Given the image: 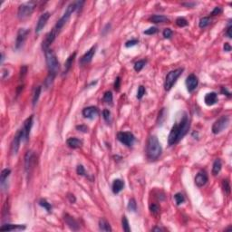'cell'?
Masks as SVG:
<instances>
[{
  "label": "cell",
  "instance_id": "6da1fadb",
  "mask_svg": "<svg viewBox=\"0 0 232 232\" xmlns=\"http://www.w3.org/2000/svg\"><path fill=\"white\" fill-rule=\"evenodd\" d=\"M190 119L186 113L182 116V118L180 119V121L177 123H175L169 134L168 137V144L170 146L177 144L180 140H182L189 132L190 130Z\"/></svg>",
  "mask_w": 232,
  "mask_h": 232
},
{
  "label": "cell",
  "instance_id": "7a4b0ae2",
  "mask_svg": "<svg viewBox=\"0 0 232 232\" xmlns=\"http://www.w3.org/2000/svg\"><path fill=\"white\" fill-rule=\"evenodd\" d=\"M162 152V145L156 136H150L148 139L147 148H146V154L147 158L150 161L157 160Z\"/></svg>",
  "mask_w": 232,
  "mask_h": 232
},
{
  "label": "cell",
  "instance_id": "3957f363",
  "mask_svg": "<svg viewBox=\"0 0 232 232\" xmlns=\"http://www.w3.org/2000/svg\"><path fill=\"white\" fill-rule=\"evenodd\" d=\"M44 52L46 64H47L49 73L56 75L60 69V64H59V62L57 60V57H56L55 52L51 49H46L45 51H44Z\"/></svg>",
  "mask_w": 232,
  "mask_h": 232
},
{
  "label": "cell",
  "instance_id": "277c9868",
  "mask_svg": "<svg viewBox=\"0 0 232 232\" xmlns=\"http://www.w3.org/2000/svg\"><path fill=\"white\" fill-rule=\"evenodd\" d=\"M75 10H76V2L71 3V4L67 7V8H66V10H65V12L64 13L63 16L56 22V25H55L54 28H53V29L57 33V35L61 32V30L63 29V27L65 25V24H66V23L68 22V20L70 19L71 15H72Z\"/></svg>",
  "mask_w": 232,
  "mask_h": 232
},
{
  "label": "cell",
  "instance_id": "5b68a950",
  "mask_svg": "<svg viewBox=\"0 0 232 232\" xmlns=\"http://www.w3.org/2000/svg\"><path fill=\"white\" fill-rule=\"evenodd\" d=\"M183 72V68H178L175 70L170 71L165 78V82H164V89L165 91H170L172 86L174 85V84L176 83L177 79L182 75Z\"/></svg>",
  "mask_w": 232,
  "mask_h": 232
},
{
  "label": "cell",
  "instance_id": "8992f818",
  "mask_svg": "<svg viewBox=\"0 0 232 232\" xmlns=\"http://www.w3.org/2000/svg\"><path fill=\"white\" fill-rule=\"evenodd\" d=\"M36 6V2L30 1L27 3H24L19 6L17 10V16L19 19H24L25 17L29 16L35 10Z\"/></svg>",
  "mask_w": 232,
  "mask_h": 232
},
{
  "label": "cell",
  "instance_id": "52a82bcc",
  "mask_svg": "<svg viewBox=\"0 0 232 232\" xmlns=\"http://www.w3.org/2000/svg\"><path fill=\"white\" fill-rule=\"evenodd\" d=\"M229 117L227 115H222L220 118H219L212 125L211 131L213 134H219L222 131H224L225 129L228 126L229 124Z\"/></svg>",
  "mask_w": 232,
  "mask_h": 232
},
{
  "label": "cell",
  "instance_id": "ba28073f",
  "mask_svg": "<svg viewBox=\"0 0 232 232\" xmlns=\"http://www.w3.org/2000/svg\"><path fill=\"white\" fill-rule=\"evenodd\" d=\"M117 139L120 142L126 145L127 147H131L135 142L134 135L130 132H120L117 134Z\"/></svg>",
  "mask_w": 232,
  "mask_h": 232
},
{
  "label": "cell",
  "instance_id": "9c48e42d",
  "mask_svg": "<svg viewBox=\"0 0 232 232\" xmlns=\"http://www.w3.org/2000/svg\"><path fill=\"white\" fill-rule=\"evenodd\" d=\"M33 119H34V115L29 116L27 120L24 122L23 127L21 128L22 131V134H23V142H27L29 139V134H30V131L31 128L33 126Z\"/></svg>",
  "mask_w": 232,
  "mask_h": 232
},
{
  "label": "cell",
  "instance_id": "30bf717a",
  "mask_svg": "<svg viewBox=\"0 0 232 232\" xmlns=\"http://www.w3.org/2000/svg\"><path fill=\"white\" fill-rule=\"evenodd\" d=\"M35 165V155L32 150H28L24 156V170L27 175L31 174Z\"/></svg>",
  "mask_w": 232,
  "mask_h": 232
},
{
  "label": "cell",
  "instance_id": "8fae6325",
  "mask_svg": "<svg viewBox=\"0 0 232 232\" xmlns=\"http://www.w3.org/2000/svg\"><path fill=\"white\" fill-rule=\"evenodd\" d=\"M21 142H23V134H22V131L20 129V130H18V132L16 133V134L15 135V137L12 141V143H11L10 151H11L12 155H16V154L17 153Z\"/></svg>",
  "mask_w": 232,
  "mask_h": 232
},
{
  "label": "cell",
  "instance_id": "7c38bea8",
  "mask_svg": "<svg viewBox=\"0 0 232 232\" xmlns=\"http://www.w3.org/2000/svg\"><path fill=\"white\" fill-rule=\"evenodd\" d=\"M30 33V30L28 29H25V28H20L17 32V36H16V49H20L25 39H27L28 34Z\"/></svg>",
  "mask_w": 232,
  "mask_h": 232
},
{
  "label": "cell",
  "instance_id": "4fadbf2b",
  "mask_svg": "<svg viewBox=\"0 0 232 232\" xmlns=\"http://www.w3.org/2000/svg\"><path fill=\"white\" fill-rule=\"evenodd\" d=\"M185 84H186V87H187L188 92L189 93H192L197 88V86L199 84L198 77L195 74H193V73L190 74L186 78Z\"/></svg>",
  "mask_w": 232,
  "mask_h": 232
},
{
  "label": "cell",
  "instance_id": "5bb4252c",
  "mask_svg": "<svg viewBox=\"0 0 232 232\" xmlns=\"http://www.w3.org/2000/svg\"><path fill=\"white\" fill-rule=\"evenodd\" d=\"M56 36H57V33H56L54 29H52V30H51V31L46 35L44 40L43 43H42V48H43L44 51H45L46 49H49L50 44H52V43L55 41V39L56 38Z\"/></svg>",
  "mask_w": 232,
  "mask_h": 232
},
{
  "label": "cell",
  "instance_id": "9a60e30c",
  "mask_svg": "<svg viewBox=\"0 0 232 232\" xmlns=\"http://www.w3.org/2000/svg\"><path fill=\"white\" fill-rule=\"evenodd\" d=\"M50 16H51V14L49 12H45L43 15H41V16L39 17L38 22L36 24V34H39L44 29L48 19L50 18Z\"/></svg>",
  "mask_w": 232,
  "mask_h": 232
},
{
  "label": "cell",
  "instance_id": "2e32d148",
  "mask_svg": "<svg viewBox=\"0 0 232 232\" xmlns=\"http://www.w3.org/2000/svg\"><path fill=\"white\" fill-rule=\"evenodd\" d=\"M96 48H97L96 45L93 46L89 51H87V53H85L81 57V59H80V64L81 65H85V64H88L92 62L93 57V56L95 55V52H96Z\"/></svg>",
  "mask_w": 232,
  "mask_h": 232
},
{
  "label": "cell",
  "instance_id": "e0dca14e",
  "mask_svg": "<svg viewBox=\"0 0 232 232\" xmlns=\"http://www.w3.org/2000/svg\"><path fill=\"white\" fill-rule=\"evenodd\" d=\"M208 180H209V177H208L207 172L204 170H201L195 177V184L197 187L201 188L208 182Z\"/></svg>",
  "mask_w": 232,
  "mask_h": 232
},
{
  "label": "cell",
  "instance_id": "ac0fdd59",
  "mask_svg": "<svg viewBox=\"0 0 232 232\" xmlns=\"http://www.w3.org/2000/svg\"><path fill=\"white\" fill-rule=\"evenodd\" d=\"M99 114V109L95 106H89L83 110V115L84 118L93 120Z\"/></svg>",
  "mask_w": 232,
  "mask_h": 232
},
{
  "label": "cell",
  "instance_id": "d6986e66",
  "mask_svg": "<svg viewBox=\"0 0 232 232\" xmlns=\"http://www.w3.org/2000/svg\"><path fill=\"white\" fill-rule=\"evenodd\" d=\"M218 100H219L218 94L215 92L209 93L204 97V102H205V105H208V106H212V105H216L218 102Z\"/></svg>",
  "mask_w": 232,
  "mask_h": 232
},
{
  "label": "cell",
  "instance_id": "ffe728a7",
  "mask_svg": "<svg viewBox=\"0 0 232 232\" xmlns=\"http://www.w3.org/2000/svg\"><path fill=\"white\" fill-rule=\"evenodd\" d=\"M64 219L65 223L67 224V226L71 229H73V230H78L79 229V228H80L79 223L77 222L72 216H70L69 214H64Z\"/></svg>",
  "mask_w": 232,
  "mask_h": 232
},
{
  "label": "cell",
  "instance_id": "44dd1931",
  "mask_svg": "<svg viewBox=\"0 0 232 232\" xmlns=\"http://www.w3.org/2000/svg\"><path fill=\"white\" fill-rule=\"evenodd\" d=\"M124 188V182L120 179H116L113 180V186H112V189H113V192L114 194H118L120 193Z\"/></svg>",
  "mask_w": 232,
  "mask_h": 232
},
{
  "label": "cell",
  "instance_id": "7402d4cb",
  "mask_svg": "<svg viewBox=\"0 0 232 232\" xmlns=\"http://www.w3.org/2000/svg\"><path fill=\"white\" fill-rule=\"evenodd\" d=\"M66 144L68 145V147H70L71 149H78L80 147H82L83 145V142L81 140H79L78 138L75 137H71L69 139H67L66 141Z\"/></svg>",
  "mask_w": 232,
  "mask_h": 232
},
{
  "label": "cell",
  "instance_id": "603a6c76",
  "mask_svg": "<svg viewBox=\"0 0 232 232\" xmlns=\"http://www.w3.org/2000/svg\"><path fill=\"white\" fill-rule=\"evenodd\" d=\"M25 229V226L23 225H11V224H7V225H2L0 227V230L1 231H12V230H24Z\"/></svg>",
  "mask_w": 232,
  "mask_h": 232
},
{
  "label": "cell",
  "instance_id": "cb8c5ba5",
  "mask_svg": "<svg viewBox=\"0 0 232 232\" xmlns=\"http://www.w3.org/2000/svg\"><path fill=\"white\" fill-rule=\"evenodd\" d=\"M99 228L102 231H112L111 225L105 219H101L99 220Z\"/></svg>",
  "mask_w": 232,
  "mask_h": 232
},
{
  "label": "cell",
  "instance_id": "d4e9b609",
  "mask_svg": "<svg viewBox=\"0 0 232 232\" xmlns=\"http://www.w3.org/2000/svg\"><path fill=\"white\" fill-rule=\"evenodd\" d=\"M150 20L154 24L169 22V18L165 16H162V15H154L150 18Z\"/></svg>",
  "mask_w": 232,
  "mask_h": 232
},
{
  "label": "cell",
  "instance_id": "484cf974",
  "mask_svg": "<svg viewBox=\"0 0 232 232\" xmlns=\"http://www.w3.org/2000/svg\"><path fill=\"white\" fill-rule=\"evenodd\" d=\"M75 56H76V53H73L65 61V63H64V73H67L70 71V69L73 65V63L75 59Z\"/></svg>",
  "mask_w": 232,
  "mask_h": 232
},
{
  "label": "cell",
  "instance_id": "4316f807",
  "mask_svg": "<svg viewBox=\"0 0 232 232\" xmlns=\"http://www.w3.org/2000/svg\"><path fill=\"white\" fill-rule=\"evenodd\" d=\"M221 168H222V163H221V161L219 159H217L214 163H213V166H212V175L213 176H217L220 170H221Z\"/></svg>",
  "mask_w": 232,
  "mask_h": 232
},
{
  "label": "cell",
  "instance_id": "83f0119b",
  "mask_svg": "<svg viewBox=\"0 0 232 232\" xmlns=\"http://www.w3.org/2000/svg\"><path fill=\"white\" fill-rule=\"evenodd\" d=\"M10 173H11V170H9V169H4L1 171V175H0V182H1L2 187H4V185L7 182L8 176L10 175Z\"/></svg>",
  "mask_w": 232,
  "mask_h": 232
},
{
  "label": "cell",
  "instance_id": "f1b7e54d",
  "mask_svg": "<svg viewBox=\"0 0 232 232\" xmlns=\"http://www.w3.org/2000/svg\"><path fill=\"white\" fill-rule=\"evenodd\" d=\"M55 77H56L55 74L49 73V74L47 75V77H46L45 80H44V85L45 89H48L49 87H51V85L53 84L54 80H55Z\"/></svg>",
  "mask_w": 232,
  "mask_h": 232
},
{
  "label": "cell",
  "instance_id": "f546056e",
  "mask_svg": "<svg viewBox=\"0 0 232 232\" xmlns=\"http://www.w3.org/2000/svg\"><path fill=\"white\" fill-rule=\"evenodd\" d=\"M210 24H211V18L209 16H204V17L200 18V20L199 22V27L200 28H206Z\"/></svg>",
  "mask_w": 232,
  "mask_h": 232
},
{
  "label": "cell",
  "instance_id": "4dcf8cb0",
  "mask_svg": "<svg viewBox=\"0 0 232 232\" xmlns=\"http://www.w3.org/2000/svg\"><path fill=\"white\" fill-rule=\"evenodd\" d=\"M39 205L41 206V207H43L44 209H45L47 212L50 213L51 211H52V206H51V204L46 199H40L39 200Z\"/></svg>",
  "mask_w": 232,
  "mask_h": 232
},
{
  "label": "cell",
  "instance_id": "1f68e13d",
  "mask_svg": "<svg viewBox=\"0 0 232 232\" xmlns=\"http://www.w3.org/2000/svg\"><path fill=\"white\" fill-rule=\"evenodd\" d=\"M113 93L111 91H107L105 94H104V97H102V100H104L105 102H106V104L112 105H113Z\"/></svg>",
  "mask_w": 232,
  "mask_h": 232
},
{
  "label": "cell",
  "instance_id": "d6a6232c",
  "mask_svg": "<svg viewBox=\"0 0 232 232\" xmlns=\"http://www.w3.org/2000/svg\"><path fill=\"white\" fill-rule=\"evenodd\" d=\"M41 86H37L36 89H35V92H34V95H33V105L35 106L37 102H38V99L40 97V94H41Z\"/></svg>",
  "mask_w": 232,
  "mask_h": 232
},
{
  "label": "cell",
  "instance_id": "836d02e7",
  "mask_svg": "<svg viewBox=\"0 0 232 232\" xmlns=\"http://www.w3.org/2000/svg\"><path fill=\"white\" fill-rule=\"evenodd\" d=\"M128 210L130 211H133V212H135L137 211V203H136V200L134 199H131L130 200H129Z\"/></svg>",
  "mask_w": 232,
  "mask_h": 232
},
{
  "label": "cell",
  "instance_id": "e575fe53",
  "mask_svg": "<svg viewBox=\"0 0 232 232\" xmlns=\"http://www.w3.org/2000/svg\"><path fill=\"white\" fill-rule=\"evenodd\" d=\"M146 60H139L138 62H136L135 63V64H134V70L136 71V72H141L142 69H143V67L145 66V64H146Z\"/></svg>",
  "mask_w": 232,
  "mask_h": 232
},
{
  "label": "cell",
  "instance_id": "d590c367",
  "mask_svg": "<svg viewBox=\"0 0 232 232\" xmlns=\"http://www.w3.org/2000/svg\"><path fill=\"white\" fill-rule=\"evenodd\" d=\"M122 229L126 232H130L131 228H130V225H129V221L126 218V216H122Z\"/></svg>",
  "mask_w": 232,
  "mask_h": 232
},
{
  "label": "cell",
  "instance_id": "8d00e7d4",
  "mask_svg": "<svg viewBox=\"0 0 232 232\" xmlns=\"http://www.w3.org/2000/svg\"><path fill=\"white\" fill-rule=\"evenodd\" d=\"M176 24L179 27H184L188 25V21L184 17H178L176 19Z\"/></svg>",
  "mask_w": 232,
  "mask_h": 232
},
{
  "label": "cell",
  "instance_id": "74e56055",
  "mask_svg": "<svg viewBox=\"0 0 232 232\" xmlns=\"http://www.w3.org/2000/svg\"><path fill=\"white\" fill-rule=\"evenodd\" d=\"M102 116H104L105 121L107 123H111L112 122V116H111V112L108 109H105L102 111Z\"/></svg>",
  "mask_w": 232,
  "mask_h": 232
},
{
  "label": "cell",
  "instance_id": "f35d334b",
  "mask_svg": "<svg viewBox=\"0 0 232 232\" xmlns=\"http://www.w3.org/2000/svg\"><path fill=\"white\" fill-rule=\"evenodd\" d=\"M174 199H175V201H176V204L179 206V205L182 204V203L184 202L185 198H184V196H183L182 193H176V194L174 195Z\"/></svg>",
  "mask_w": 232,
  "mask_h": 232
},
{
  "label": "cell",
  "instance_id": "ab89813d",
  "mask_svg": "<svg viewBox=\"0 0 232 232\" xmlns=\"http://www.w3.org/2000/svg\"><path fill=\"white\" fill-rule=\"evenodd\" d=\"M222 188H223V190L225 191L226 194H229L230 193V185H229V182L228 179H223L222 180Z\"/></svg>",
  "mask_w": 232,
  "mask_h": 232
},
{
  "label": "cell",
  "instance_id": "60d3db41",
  "mask_svg": "<svg viewBox=\"0 0 232 232\" xmlns=\"http://www.w3.org/2000/svg\"><path fill=\"white\" fill-rule=\"evenodd\" d=\"M150 211L151 214L156 215L160 211V206L156 203H152V204L150 205Z\"/></svg>",
  "mask_w": 232,
  "mask_h": 232
},
{
  "label": "cell",
  "instance_id": "b9f144b4",
  "mask_svg": "<svg viewBox=\"0 0 232 232\" xmlns=\"http://www.w3.org/2000/svg\"><path fill=\"white\" fill-rule=\"evenodd\" d=\"M27 65H23L21 67V69H20V75H19L21 81H23L24 79L25 75H27Z\"/></svg>",
  "mask_w": 232,
  "mask_h": 232
},
{
  "label": "cell",
  "instance_id": "7bdbcfd3",
  "mask_svg": "<svg viewBox=\"0 0 232 232\" xmlns=\"http://www.w3.org/2000/svg\"><path fill=\"white\" fill-rule=\"evenodd\" d=\"M157 32H158V28L155 27H150V28H148L147 30H145V31L143 32V34L148 35V36H152V35H154V34H156Z\"/></svg>",
  "mask_w": 232,
  "mask_h": 232
},
{
  "label": "cell",
  "instance_id": "ee69618b",
  "mask_svg": "<svg viewBox=\"0 0 232 232\" xmlns=\"http://www.w3.org/2000/svg\"><path fill=\"white\" fill-rule=\"evenodd\" d=\"M172 34H173V32L170 28H165L162 32L163 37L166 38V39H170L172 36Z\"/></svg>",
  "mask_w": 232,
  "mask_h": 232
},
{
  "label": "cell",
  "instance_id": "f6af8a7d",
  "mask_svg": "<svg viewBox=\"0 0 232 232\" xmlns=\"http://www.w3.org/2000/svg\"><path fill=\"white\" fill-rule=\"evenodd\" d=\"M145 87L144 86H142V85H141V86H139V88H138V92H137V98L138 99H142V97H143V95L145 94Z\"/></svg>",
  "mask_w": 232,
  "mask_h": 232
},
{
  "label": "cell",
  "instance_id": "bcb514c9",
  "mask_svg": "<svg viewBox=\"0 0 232 232\" xmlns=\"http://www.w3.org/2000/svg\"><path fill=\"white\" fill-rule=\"evenodd\" d=\"M75 128H76V130H77V131H79V132H81V133H88V130H89V128H88L86 125H84V124L77 125Z\"/></svg>",
  "mask_w": 232,
  "mask_h": 232
},
{
  "label": "cell",
  "instance_id": "7dc6e473",
  "mask_svg": "<svg viewBox=\"0 0 232 232\" xmlns=\"http://www.w3.org/2000/svg\"><path fill=\"white\" fill-rule=\"evenodd\" d=\"M137 44H139V40L138 39H132V40H129L125 43V46L127 48L129 47H133L134 45H136Z\"/></svg>",
  "mask_w": 232,
  "mask_h": 232
},
{
  "label": "cell",
  "instance_id": "c3c4849f",
  "mask_svg": "<svg viewBox=\"0 0 232 232\" xmlns=\"http://www.w3.org/2000/svg\"><path fill=\"white\" fill-rule=\"evenodd\" d=\"M76 172H77V174L80 175V176H85V174H86L85 170H84V168L83 165H78V166H77V168H76Z\"/></svg>",
  "mask_w": 232,
  "mask_h": 232
},
{
  "label": "cell",
  "instance_id": "681fc988",
  "mask_svg": "<svg viewBox=\"0 0 232 232\" xmlns=\"http://www.w3.org/2000/svg\"><path fill=\"white\" fill-rule=\"evenodd\" d=\"M113 87H114V90L117 91V92L120 90V87H121V77H120V76H118L117 78L115 79Z\"/></svg>",
  "mask_w": 232,
  "mask_h": 232
},
{
  "label": "cell",
  "instance_id": "f907efd6",
  "mask_svg": "<svg viewBox=\"0 0 232 232\" xmlns=\"http://www.w3.org/2000/svg\"><path fill=\"white\" fill-rule=\"evenodd\" d=\"M222 13V8L221 7H216L214 9H213V11L211 12V16H217V15H219V14H221Z\"/></svg>",
  "mask_w": 232,
  "mask_h": 232
},
{
  "label": "cell",
  "instance_id": "816d5d0a",
  "mask_svg": "<svg viewBox=\"0 0 232 232\" xmlns=\"http://www.w3.org/2000/svg\"><path fill=\"white\" fill-rule=\"evenodd\" d=\"M231 29H232V27H231V23L229 21L228 23V25L227 27V31H226V35L228 38H232V34H231Z\"/></svg>",
  "mask_w": 232,
  "mask_h": 232
},
{
  "label": "cell",
  "instance_id": "f5cc1de1",
  "mask_svg": "<svg viewBox=\"0 0 232 232\" xmlns=\"http://www.w3.org/2000/svg\"><path fill=\"white\" fill-rule=\"evenodd\" d=\"M84 4V1H77L76 2V10L78 13H80V10L82 9V7Z\"/></svg>",
  "mask_w": 232,
  "mask_h": 232
},
{
  "label": "cell",
  "instance_id": "db71d44e",
  "mask_svg": "<svg viewBox=\"0 0 232 232\" xmlns=\"http://www.w3.org/2000/svg\"><path fill=\"white\" fill-rule=\"evenodd\" d=\"M221 93L224 94V95H227V96H228V97H230V95H231V93H230L228 91V89L225 88V87H222V88H221Z\"/></svg>",
  "mask_w": 232,
  "mask_h": 232
},
{
  "label": "cell",
  "instance_id": "11a10c76",
  "mask_svg": "<svg viewBox=\"0 0 232 232\" xmlns=\"http://www.w3.org/2000/svg\"><path fill=\"white\" fill-rule=\"evenodd\" d=\"M67 198H68V199H69V201H70L71 203H74V202L76 201V199H75V197H74L73 194H68V195H67Z\"/></svg>",
  "mask_w": 232,
  "mask_h": 232
},
{
  "label": "cell",
  "instance_id": "9f6ffc18",
  "mask_svg": "<svg viewBox=\"0 0 232 232\" xmlns=\"http://www.w3.org/2000/svg\"><path fill=\"white\" fill-rule=\"evenodd\" d=\"M182 5L184 6V7H193L196 6L197 4L194 3V2H188V3H182Z\"/></svg>",
  "mask_w": 232,
  "mask_h": 232
},
{
  "label": "cell",
  "instance_id": "6f0895ef",
  "mask_svg": "<svg viewBox=\"0 0 232 232\" xmlns=\"http://www.w3.org/2000/svg\"><path fill=\"white\" fill-rule=\"evenodd\" d=\"M223 48H224V51H226V52H230L231 51V46L228 43H225Z\"/></svg>",
  "mask_w": 232,
  "mask_h": 232
},
{
  "label": "cell",
  "instance_id": "680465c9",
  "mask_svg": "<svg viewBox=\"0 0 232 232\" xmlns=\"http://www.w3.org/2000/svg\"><path fill=\"white\" fill-rule=\"evenodd\" d=\"M152 230L153 231H162V228H152Z\"/></svg>",
  "mask_w": 232,
  "mask_h": 232
},
{
  "label": "cell",
  "instance_id": "91938a15",
  "mask_svg": "<svg viewBox=\"0 0 232 232\" xmlns=\"http://www.w3.org/2000/svg\"><path fill=\"white\" fill-rule=\"evenodd\" d=\"M4 59H5V58H4V54L2 53V54H1V64L4 62Z\"/></svg>",
  "mask_w": 232,
  "mask_h": 232
}]
</instances>
